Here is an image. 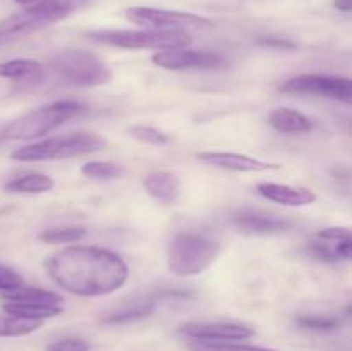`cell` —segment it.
Listing matches in <instances>:
<instances>
[{
    "label": "cell",
    "instance_id": "obj_1",
    "mask_svg": "<svg viewBox=\"0 0 352 351\" xmlns=\"http://www.w3.org/2000/svg\"><path fill=\"white\" fill-rule=\"evenodd\" d=\"M52 281L76 296H107L129 277L126 262L102 246H67L45 262Z\"/></svg>",
    "mask_w": 352,
    "mask_h": 351
},
{
    "label": "cell",
    "instance_id": "obj_2",
    "mask_svg": "<svg viewBox=\"0 0 352 351\" xmlns=\"http://www.w3.org/2000/svg\"><path fill=\"white\" fill-rule=\"evenodd\" d=\"M93 3V0H45L40 6L23 7V10L0 21V47L16 43L72 14L89 9Z\"/></svg>",
    "mask_w": 352,
    "mask_h": 351
},
{
    "label": "cell",
    "instance_id": "obj_3",
    "mask_svg": "<svg viewBox=\"0 0 352 351\" xmlns=\"http://www.w3.org/2000/svg\"><path fill=\"white\" fill-rule=\"evenodd\" d=\"M86 112L88 107L79 102H54L14 119L3 127L2 136L3 140H34Z\"/></svg>",
    "mask_w": 352,
    "mask_h": 351
},
{
    "label": "cell",
    "instance_id": "obj_4",
    "mask_svg": "<svg viewBox=\"0 0 352 351\" xmlns=\"http://www.w3.org/2000/svg\"><path fill=\"white\" fill-rule=\"evenodd\" d=\"M220 244L201 234L182 233L170 241L167 264L174 275L195 277L212 267L219 258Z\"/></svg>",
    "mask_w": 352,
    "mask_h": 351
},
{
    "label": "cell",
    "instance_id": "obj_5",
    "mask_svg": "<svg viewBox=\"0 0 352 351\" xmlns=\"http://www.w3.org/2000/svg\"><path fill=\"white\" fill-rule=\"evenodd\" d=\"M107 147V140L96 133H72L67 136H55L40 143L17 148L10 157L19 162L62 160V158L82 157L96 153Z\"/></svg>",
    "mask_w": 352,
    "mask_h": 351
},
{
    "label": "cell",
    "instance_id": "obj_6",
    "mask_svg": "<svg viewBox=\"0 0 352 351\" xmlns=\"http://www.w3.org/2000/svg\"><path fill=\"white\" fill-rule=\"evenodd\" d=\"M93 41L129 50H174L188 48L192 38L188 31L162 30H98L88 33Z\"/></svg>",
    "mask_w": 352,
    "mask_h": 351
},
{
    "label": "cell",
    "instance_id": "obj_7",
    "mask_svg": "<svg viewBox=\"0 0 352 351\" xmlns=\"http://www.w3.org/2000/svg\"><path fill=\"white\" fill-rule=\"evenodd\" d=\"M55 74L72 86H102L112 81L113 72L98 55L88 50H64L52 61Z\"/></svg>",
    "mask_w": 352,
    "mask_h": 351
},
{
    "label": "cell",
    "instance_id": "obj_8",
    "mask_svg": "<svg viewBox=\"0 0 352 351\" xmlns=\"http://www.w3.org/2000/svg\"><path fill=\"white\" fill-rule=\"evenodd\" d=\"M126 17L131 23L143 26L146 30H162V31H188V30H203V28H213L215 23L208 17L198 16L191 12H181V10L155 9V7H129L126 9Z\"/></svg>",
    "mask_w": 352,
    "mask_h": 351
},
{
    "label": "cell",
    "instance_id": "obj_9",
    "mask_svg": "<svg viewBox=\"0 0 352 351\" xmlns=\"http://www.w3.org/2000/svg\"><path fill=\"white\" fill-rule=\"evenodd\" d=\"M284 93H302V95H318L325 98L352 102V83L349 78L322 74H302L287 79L280 85Z\"/></svg>",
    "mask_w": 352,
    "mask_h": 351
},
{
    "label": "cell",
    "instance_id": "obj_10",
    "mask_svg": "<svg viewBox=\"0 0 352 351\" xmlns=\"http://www.w3.org/2000/svg\"><path fill=\"white\" fill-rule=\"evenodd\" d=\"M151 62L168 71H189V69H219L226 65V58L213 52L174 48L160 50L151 57Z\"/></svg>",
    "mask_w": 352,
    "mask_h": 351
},
{
    "label": "cell",
    "instance_id": "obj_11",
    "mask_svg": "<svg viewBox=\"0 0 352 351\" xmlns=\"http://www.w3.org/2000/svg\"><path fill=\"white\" fill-rule=\"evenodd\" d=\"M179 332L196 341H243L254 336L253 327L229 322H188L179 327Z\"/></svg>",
    "mask_w": 352,
    "mask_h": 351
},
{
    "label": "cell",
    "instance_id": "obj_12",
    "mask_svg": "<svg viewBox=\"0 0 352 351\" xmlns=\"http://www.w3.org/2000/svg\"><path fill=\"white\" fill-rule=\"evenodd\" d=\"M196 158L208 165L234 172H265L270 169H278L277 164L263 162L260 158L250 157V155L232 153V151H203V153L196 155Z\"/></svg>",
    "mask_w": 352,
    "mask_h": 351
},
{
    "label": "cell",
    "instance_id": "obj_13",
    "mask_svg": "<svg viewBox=\"0 0 352 351\" xmlns=\"http://www.w3.org/2000/svg\"><path fill=\"white\" fill-rule=\"evenodd\" d=\"M258 193L270 202L285 206H306L316 202V193L308 188H296L278 182H261L258 184Z\"/></svg>",
    "mask_w": 352,
    "mask_h": 351
},
{
    "label": "cell",
    "instance_id": "obj_14",
    "mask_svg": "<svg viewBox=\"0 0 352 351\" xmlns=\"http://www.w3.org/2000/svg\"><path fill=\"white\" fill-rule=\"evenodd\" d=\"M148 195L160 203H174L182 193V182L174 172L155 171L143 179Z\"/></svg>",
    "mask_w": 352,
    "mask_h": 351
},
{
    "label": "cell",
    "instance_id": "obj_15",
    "mask_svg": "<svg viewBox=\"0 0 352 351\" xmlns=\"http://www.w3.org/2000/svg\"><path fill=\"white\" fill-rule=\"evenodd\" d=\"M234 224L237 226V229L244 234H277V233H285V231L291 229L294 226V222L291 220L280 219V217H268L261 215V213H250L244 212L239 215L234 217Z\"/></svg>",
    "mask_w": 352,
    "mask_h": 351
},
{
    "label": "cell",
    "instance_id": "obj_16",
    "mask_svg": "<svg viewBox=\"0 0 352 351\" xmlns=\"http://www.w3.org/2000/svg\"><path fill=\"white\" fill-rule=\"evenodd\" d=\"M0 76L14 81L28 83V85H36L43 79L45 69L40 62L33 58H14L0 64Z\"/></svg>",
    "mask_w": 352,
    "mask_h": 351
},
{
    "label": "cell",
    "instance_id": "obj_17",
    "mask_svg": "<svg viewBox=\"0 0 352 351\" xmlns=\"http://www.w3.org/2000/svg\"><path fill=\"white\" fill-rule=\"evenodd\" d=\"M270 124L282 134H305L313 129V123L305 114L292 109H275L270 114Z\"/></svg>",
    "mask_w": 352,
    "mask_h": 351
},
{
    "label": "cell",
    "instance_id": "obj_18",
    "mask_svg": "<svg viewBox=\"0 0 352 351\" xmlns=\"http://www.w3.org/2000/svg\"><path fill=\"white\" fill-rule=\"evenodd\" d=\"M157 308V298L153 296H148L144 299H138L133 305H124L122 308L116 310V312L109 313V315L103 317L102 322L109 323V326H117V323H129L136 322V320L144 319V317H150L151 313Z\"/></svg>",
    "mask_w": 352,
    "mask_h": 351
},
{
    "label": "cell",
    "instance_id": "obj_19",
    "mask_svg": "<svg viewBox=\"0 0 352 351\" xmlns=\"http://www.w3.org/2000/svg\"><path fill=\"white\" fill-rule=\"evenodd\" d=\"M6 301L10 303H31V305H54L60 306L64 301L60 295L52 291H45V289L38 288H28V286H21V288L12 289V291L0 292Z\"/></svg>",
    "mask_w": 352,
    "mask_h": 351
},
{
    "label": "cell",
    "instance_id": "obj_20",
    "mask_svg": "<svg viewBox=\"0 0 352 351\" xmlns=\"http://www.w3.org/2000/svg\"><path fill=\"white\" fill-rule=\"evenodd\" d=\"M55 186V181L47 174L41 172H31L24 174L21 178L12 179L6 184V189L10 193H26V195H40V193L52 191Z\"/></svg>",
    "mask_w": 352,
    "mask_h": 351
},
{
    "label": "cell",
    "instance_id": "obj_21",
    "mask_svg": "<svg viewBox=\"0 0 352 351\" xmlns=\"http://www.w3.org/2000/svg\"><path fill=\"white\" fill-rule=\"evenodd\" d=\"M3 312L7 315L19 317V319H28V320H41L45 319H54V317L60 315L64 310L62 306H54V305H31V303H3Z\"/></svg>",
    "mask_w": 352,
    "mask_h": 351
},
{
    "label": "cell",
    "instance_id": "obj_22",
    "mask_svg": "<svg viewBox=\"0 0 352 351\" xmlns=\"http://www.w3.org/2000/svg\"><path fill=\"white\" fill-rule=\"evenodd\" d=\"M43 326L41 320L19 319L12 315H0V337H21L34 332Z\"/></svg>",
    "mask_w": 352,
    "mask_h": 351
},
{
    "label": "cell",
    "instance_id": "obj_23",
    "mask_svg": "<svg viewBox=\"0 0 352 351\" xmlns=\"http://www.w3.org/2000/svg\"><path fill=\"white\" fill-rule=\"evenodd\" d=\"M82 176L96 181H110V179H119L124 176V167L113 162H86L81 167Z\"/></svg>",
    "mask_w": 352,
    "mask_h": 351
},
{
    "label": "cell",
    "instance_id": "obj_24",
    "mask_svg": "<svg viewBox=\"0 0 352 351\" xmlns=\"http://www.w3.org/2000/svg\"><path fill=\"white\" fill-rule=\"evenodd\" d=\"M191 351H277L274 348L251 346V344H236L230 341H196L189 344Z\"/></svg>",
    "mask_w": 352,
    "mask_h": 351
},
{
    "label": "cell",
    "instance_id": "obj_25",
    "mask_svg": "<svg viewBox=\"0 0 352 351\" xmlns=\"http://www.w3.org/2000/svg\"><path fill=\"white\" fill-rule=\"evenodd\" d=\"M86 236L85 227H58V229H48L40 234V240L48 244H67L76 243Z\"/></svg>",
    "mask_w": 352,
    "mask_h": 351
},
{
    "label": "cell",
    "instance_id": "obj_26",
    "mask_svg": "<svg viewBox=\"0 0 352 351\" xmlns=\"http://www.w3.org/2000/svg\"><path fill=\"white\" fill-rule=\"evenodd\" d=\"M127 134L144 145H155V147H160V145L168 143L167 134L162 133V131L157 129V127L144 126V124H136V126L127 127Z\"/></svg>",
    "mask_w": 352,
    "mask_h": 351
},
{
    "label": "cell",
    "instance_id": "obj_27",
    "mask_svg": "<svg viewBox=\"0 0 352 351\" xmlns=\"http://www.w3.org/2000/svg\"><path fill=\"white\" fill-rule=\"evenodd\" d=\"M296 323L302 329L309 330H320V332H327V330H336L340 326V322L333 317H322V315H299L296 317Z\"/></svg>",
    "mask_w": 352,
    "mask_h": 351
},
{
    "label": "cell",
    "instance_id": "obj_28",
    "mask_svg": "<svg viewBox=\"0 0 352 351\" xmlns=\"http://www.w3.org/2000/svg\"><path fill=\"white\" fill-rule=\"evenodd\" d=\"M21 286H24L23 275L14 270V268L0 264V292L12 291V289L21 288Z\"/></svg>",
    "mask_w": 352,
    "mask_h": 351
},
{
    "label": "cell",
    "instance_id": "obj_29",
    "mask_svg": "<svg viewBox=\"0 0 352 351\" xmlns=\"http://www.w3.org/2000/svg\"><path fill=\"white\" fill-rule=\"evenodd\" d=\"M89 344L85 339L79 337H67V339H60L52 343L47 348V351H88Z\"/></svg>",
    "mask_w": 352,
    "mask_h": 351
},
{
    "label": "cell",
    "instance_id": "obj_30",
    "mask_svg": "<svg viewBox=\"0 0 352 351\" xmlns=\"http://www.w3.org/2000/svg\"><path fill=\"white\" fill-rule=\"evenodd\" d=\"M258 45L268 48H278V50H296L298 45L294 41L287 40V38H277V36H261L256 40Z\"/></svg>",
    "mask_w": 352,
    "mask_h": 351
},
{
    "label": "cell",
    "instance_id": "obj_31",
    "mask_svg": "<svg viewBox=\"0 0 352 351\" xmlns=\"http://www.w3.org/2000/svg\"><path fill=\"white\" fill-rule=\"evenodd\" d=\"M318 237L323 241H342V240H351V231L347 227H327V229L320 231Z\"/></svg>",
    "mask_w": 352,
    "mask_h": 351
},
{
    "label": "cell",
    "instance_id": "obj_32",
    "mask_svg": "<svg viewBox=\"0 0 352 351\" xmlns=\"http://www.w3.org/2000/svg\"><path fill=\"white\" fill-rule=\"evenodd\" d=\"M309 251H311V253L315 255L316 258H320V260H323V262H337V260H339V258L336 257V253H333V250H330V248L327 246L325 243L309 244Z\"/></svg>",
    "mask_w": 352,
    "mask_h": 351
},
{
    "label": "cell",
    "instance_id": "obj_33",
    "mask_svg": "<svg viewBox=\"0 0 352 351\" xmlns=\"http://www.w3.org/2000/svg\"><path fill=\"white\" fill-rule=\"evenodd\" d=\"M333 253L336 257L342 258V260H349L351 255H352V240H342V241H337L336 248H333Z\"/></svg>",
    "mask_w": 352,
    "mask_h": 351
},
{
    "label": "cell",
    "instance_id": "obj_34",
    "mask_svg": "<svg viewBox=\"0 0 352 351\" xmlns=\"http://www.w3.org/2000/svg\"><path fill=\"white\" fill-rule=\"evenodd\" d=\"M333 7L342 12H351L352 10V0H333Z\"/></svg>",
    "mask_w": 352,
    "mask_h": 351
},
{
    "label": "cell",
    "instance_id": "obj_35",
    "mask_svg": "<svg viewBox=\"0 0 352 351\" xmlns=\"http://www.w3.org/2000/svg\"><path fill=\"white\" fill-rule=\"evenodd\" d=\"M16 3H19V6L23 7H34V6H40V3H43L45 0H14Z\"/></svg>",
    "mask_w": 352,
    "mask_h": 351
},
{
    "label": "cell",
    "instance_id": "obj_36",
    "mask_svg": "<svg viewBox=\"0 0 352 351\" xmlns=\"http://www.w3.org/2000/svg\"><path fill=\"white\" fill-rule=\"evenodd\" d=\"M3 140V136H2V129H0V141Z\"/></svg>",
    "mask_w": 352,
    "mask_h": 351
}]
</instances>
